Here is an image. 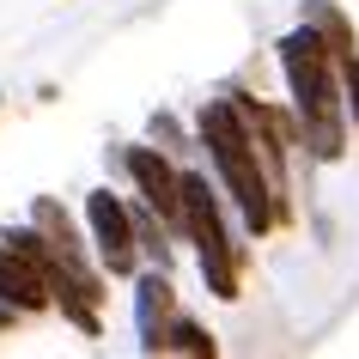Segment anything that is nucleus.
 Wrapping results in <instances>:
<instances>
[{"mask_svg": "<svg viewBox=\"0 0 359 359\" xmlns=\"http://www.w3.org/2000/svg\"><path fill=\"white\" fill-rule=\"evenodd\" d=\"M280 67H286V86H292V104H299L304 147L317 158H341V92H335V74H329V43L304 25V31L280 37Z\"/></svg>", "mask_w": 359, "mask_h": 359, "instance_id": "1", "label": "nucleus"}, {"mask_svg": "<svg viewBox=\"0 0 359 359\" xmlns=\"http://www.w3.org/2000/svg\"><path fill=\"white\" fill-rule=\"evenodd\" d=\"M201 140H208L213 165L226 177L231 201L244 208L250 231H268L274 226V201H268V177H262V165H256V140H250V128H244V110H238V104H208V110H201Z\"/></svg>", "mask_w": 359, "mask_h": 359, "instance_id": "2", "label": "nucleus"}, {"mask_svg": "<svg viewBox=\"0 0 359 359\" xmlns=\"http://www.w3.org/2000/svg\"><path fill=\"white\" fill-rule=\"evenodd\" d=\"M183 226L195 238V256H201V274L219 299H238V262H231L226 226H219V208H213L208 177H183Z\"/></svg>", "mask_w": 359, "mask_h": 359, "instance_id": "3", "label": "nucleus"}, {"mask_svg": "<svg viewBox=\"0 0 359 359\" xmlns=\"http://www.w3.org/2000/svg\"><path fill=\"white\" fill-rule=\"evenodd\" d=\"M86 219H92V238H97V262L110 268V274H134V219H128V208L110 189H92L86 195Z\"/></svg>", "mask_w": 359, "mask_h": 359, "instance_id": "4", "label": "nucleus"}, {"mask_svg": "<svg viewBox=\"0 0 359 359\" xmlns=\"http://www.w3.org/2000/svg\"><path fill=\"white\" fill-rule=\"evenodd\" d=\"M128 170H134V183H140V195H147L152 213L183 219V177H177L158 152H152V147H134V152H128Z\"/></svg>", "mask_w": 359, "mask_h": 359, "instance_id": "5", "label": "nucleus"}, {"mask_svg": "<svg viewBox=\"0 0 359 359\" xmlns=\"http://www.w3.org/2000/svg\"><path fill=\"white\" fill-rule=\"evenodd\" d=\"M0 299L13 304V311H43V304H49V280L6 244H0Z\"/></svg>", "mask_w": 359, "mask_h": 359, "instance_id": "6", "label": "nucleus"}, {"mask_svg": "<svg viewBox=\"0 0 359 359\" xmlns=\"http://www.w3.org/2000/svg\"><path fill=\"white\" fill-rule=\"evenodd\" d=\"M165 311H170L165 274H147V280H140V347H152V353H158V341H165Z\"/></svg>", "mask_w": 359, "mask_h": 359, "instance_id": "7", "label": "nucleus"}, {"mask_svg": "<svg viewBox=\"0 0 359 359\" xmlns=\"http://www.w3.org/2000/svg\"><path fill=\"white\" fill-rule=\"evenodd\" d=\"M304 25L317 31V37H329L341 49V55H353V37H347V25H341L335 6H323V0H304Z\"/></svg>", "mask_w": 359, "mask_h": 359, "instance_id": "8", "label": "nucleus"}, {"mask_svg": "<svg viewBox=\"0 0 359 359\" xmlns=\"http://www.w3.org/2000/svg\"><path fill=\"white\" fill-rule=\"evenodd\" d=\"M158 347H177V353H213V335L201 329V323L177 317V323L165 329V341H158Z\"/></svg>", "mask_w": 359, "mask_h": 359, "instance_id": "9", "label": "nucleus"}, {"mask_svg": "<svg viewBox=\"0 0 359 359\" xmlns=\"http://www.w3.org/2000/svg\"><path fill=\"white\" fill-rule=\"evenodd\" d=\"M347 97H353V116H359V61L347 55Z\"/></svg>", "mask_w": 359, "mask_h": 359, "instance_id": "10", "label": "nucleus"}, {"mask_svg": "<svg viewBox=\"0 0 359 359\" xmlns=\"http://www.w3.org/2000/svg\"><path fill=\"white\" fill-rule=\"evenodd\" d=\"M6 323H13V304H6V299H0V329H6Z\"/></svg>", "mask_w": 359, "mask_h": 359, "instance_id": "11", "label": "nucleus"}]
</instances>
